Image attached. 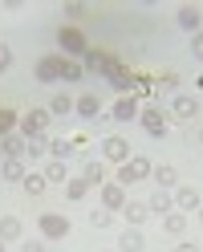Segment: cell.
<instances>
[{"label": "cell", "instance_id": "obj_1", "mask_svg": "<svg viewBox=\"0 0 203 252\" xmlns=\"http://www.w3.org/2000/svg\"><path fill=\"white\" fill-rule=\"evenodd\" d=\"M57 45H61V53H65L69 61H77V57L89 53V37H86L77 25H61V29H57Z\"/></svg>", "mask_w": 203, "mask_h": 252}, {"label": "cell", "instance_id": "obj_2", "mask_svg": "<svg viewBox=\"0 0 203 252\" xmlns=\"http://www.w3.org/2000/svg\"><path fill=\"white\" fill-rule=\"evenodd\" d=\"M150 167H154V163L146 159V155H130V159L118 167V179H114V183H122V187H134V183L150 179Z\"/></svg>", "mask_w": 203, "mask_h": 252}, {"label": "cell", "instance_id": "obj_3", "mask_svg": "<svg viewBox=\"0 0 203 252\" xmlns=\"http://www.w3.org/2000/svg\"><path fill=\"white\" fill-rule=\"evenodd\" d=\"M138 122H143V130L150 138H167L171 130V118L163 114V106H146V110H138Z\"/></svg>", "mask_w": 203, "mask_h": 252}, {"label": "cell", "instance_id": "obj_4", "mask_svg": "<svg viewBox=\"0 0 203 252\" xmlns=\"http://www.w3.org/2000/svg\"><path fill=\"white\" fill-rule=\"evenodd\" d=\"M49 106H33V110H29V114L17 122L21 126V138H37V134H45V126H49Z\"/></svg>", "mask_w": 203, "mask_h": 252}, {"label": "cell", "instance_id": "obj_5", "mask_svg": "<svg viewBox=\"0 0 203 252\" xmlns=\"http://www.w3.org/2000/svg\"><path fill=\"white\" fill-rule=\"evenodd\" d=\"M114 65H118V57L102 53V49H93V45H89V53L82 57V69H86V73H98V77H110Z\"/></svg>", "mask_w": 203, "mask_h": 252}, {"label": "cell", "instance_id": "obj_6", "mask_svg": "<svg viewBox=\"0 0 203 252\" xmlns=\"http://www.w3.org/2000/svg\"><path fill=\"white\" fill-rule=\"evenodd\" d=\"M37 228H41L45 240H65V236H69V220L57 216V212H45V216L37 220Z\"/></svg>", "mask_w": 203, "mask_h": 252}, {"label": "cell", "instance_id": "obj_7", "mask_svg": "<svg viewBox=\"0 0 203 252\" xmlns=\"http://www.w3.org/2000/svg\"><path fill=\"white\" fill-rule=\"evenodd\" d=\"M102 155H106L110 163H118V167H122V163H126L134 151H130V143H126V138H118V134H106V138H102Z\"/></svg>", "mask_w": 203, "mask_h": 252}, {"label": "cell", "instance_id": "obj_8", "mask_svg": "<svg viewBox=\"0 0 203 252\" xmlns=\"http://www.w3.org/2000/svg\"><path fill=\"white\" fill-rule=\"evenodd\" d=\"M175 25L183 29V33H191V37H195L199 29H203V12H199L195 4H179V8H175Z\"/></svg>", "mask_w": 203, "mask_h": 252}, {"label": "cell", "instance_id": "obj_9", "mask_svg": "<svg viewBox=\"0 0 203 252\" xmlns=\"http://www.w3.org/2000/svg\"><path fill=\"white\" fill-rule=\"evenodd\" d=\"M61 61H65V57H57V53H49V57L37 61V82H41V86L61 82Z\"/></svg>", "mask_w": 203, "mask_h": 252}, {"label": "cell", "instance_id": "obj_10", "mask_svg": "<svg viewBox=\"0 0 203 252\" xmlns=\"http://www.w3.org/2000/svg\"><path fill=\"white\" fill-rule=\"evenodd\" d=\"M106 82H110L118 94H122V98H134V86H138V77L130 73V69H122V65H114L110 69V77H106Z\"/></svg>", "mask_w": 203, "mask_h": 252}, {"label": "cell", "instance_id": "obj_11", "mask_svg": "<svg viewBox=\"0 0 203 252\" xmlns=\"http://www.w3.org/2000/svg\"><path fill=\"white\" fill-rule=\"evenodd\" d=\"M102 208L106 212L126 208V187H122V183H102Z\"/></svg>", "mask_w": 203, "mask_h": 252}, {"label": "cell", "instance_id": "obj_12", "mask_svg": "<svg viewBox=\"0 0 203 252\" xmlns=\"http://www.w3.org/2000/svg\"><path fill=\"white\" fill-rule=\"evenodd\" d=\"M73 110L82 114L86 122H93V118H102V102H98V94H82V98L73 102Z\"/></svg>", "mask_w": 203, "mask_h": 252}, {"label": "cell", "instance_id": "obj_13", "mask_svg": "<svg viewBox=\"0 0 203 252\" xmlns=\"http://www.w3.org/2000/svg\"><path fill=\"white\" fill-rule=\"evenodd\" d=\"M171 199H175L179 212H195L199 203H203V199H199V187H175V195H171Z\"/></svg>", "mask_w": 203, "mask_h": 252}, {"label": "cell", "instance_id": "obj_14", "mask_svg": "<svg viewBox=\"0 0 203 252\" xmlns=\"http://www.w3.org/2000/svg\"><path fill=\"white\" fill-rule=\"evenodd\" d=\"M110 118L114 122H138V102L134 98H118L114 110H110Z\"/></svg>", "mask_w": 203, "mask_h": 252}, {"label": "cell", "instance_id": "obj_15", "mask_svg": "<svg viewBox=\"0 0 203 252\" xmlns=\"http://www.w3.org/2000/svg\"><path fill=\"white\" fill-rule=\"evenodd\" d=\"M150 179H154V187H179V175H175V167L171 163H159V167H150Z\"/></svg>", "mask_w": 203, "mask_h": 252}, {"label": "cell", "instance_id": "obj_16", "mask_svg": "<svg viewBox=\"0 0 203 252\" xmlns=\"http://www.w3.org/2000/svg\"><path fill=\"white\" fill-rule=\"evenodd\" d=\"M25 236V224L17 216H0V244H8V240H21Z\"/></svg>", "mask_w": 203, "mask_h": 252}, {"label": "cell", "instance_id": "obj_17", "mask_svg": "<svg viewBox=\"0 0 203 252\" xmlns=\"http://www.w3.org/2000/svg\"><path fill=\"white\" fill-rule=\"evenodd\" d=\"M195 110H199V102L191 94H175V102H171V114L175 118H195Z\"/></svg>", "mask_w": 203, "mask_h": 252}, {"label": "cell", "instance_id": "obj_18", "mask_svg": "<svg viewBox=\"0 0 203 252\" xmlns=\"http://www.w3.org/2000/svg\"><path fill=\"white\" fill-rule=\"evenodd\" d=\"M146 208H150V212H159V216H167V212H175V199H171V191L154 187V191H150V199H146Z\"/></svg>", "mask_w": 203, "mask_h": 252}, {"label": "cell", "instance_id": "obj_19", "mask_svg": "<svg viewBox=\"0 0 203 252\" xmlns=\"http://www.w3.org/2000/svg\"><path fill=\"white\" fill-rule=\"evenodd\" d=\"M143 248H146V240H143V232H138V228H126V232L118 236V252H143Z\"/></svg>", "mask_w": 203, "mask_h": 252}, {"label": "cell", "instance_id": "obj_20", "mask_svg": "<svg viewBox=\"0 0 203 252\" xmlns=\"http://www.w3.org/2000/svg\"><path fill=\"white\" fill-rule=\"evenodd\" d=\"M49 155H53L57 163H65V159L77 155V147H73V138H49Z\"/></svg>", "mask_w": 203, "mask_h": 252}, {"label": "cell", "instance_id": "obj_21", "mask_svg": "<svg viewBox=\"0 0 203 252\" xmlns=\"http://www.w3.org/2000/svg\"><path fill=\"white\" fill-rule=\"evenodd\" d=\"M0 155H8V159H21V155H25V138H21L17 130L4 134V138H0Z\"/></svg>", "mask_w": 203, "mask_h": 252}, {"label": "cell", "instance_id": "obj_22", "mask_svg": "<svg viewBox=\"0 0 203 252\" xmlns=\"http://www.w3.org/2000/svg\"><path fill=\"white\" fill-rule=\"evenodd\" d=\"M0 175H4L8 183H25L29 171H25V163H21V159H4V163H0Z\"/></svg>", "mask_w": 203, "mask_h": 252}, {"label": "cell", "instance_id": "obj_23", "mask_svg": "<svg viewBox=\"0 0 203 252\" xmlns=\"http://www.w3.org/2000/svg\"><path fill=\"white\" fill-rule=\"evenodd\" d=\"M163 232H167V236H183V232H187V216H183V212H167V216H163Z\"/></svg>", "mask_w": 203, "mask_h": 252}, {"label": "cell", "instance_id": "obj_24", "mask_svg": "<svg viewBox=\"0 0 203 252\" xmlns=\"http://www.w3.org/2000/svg\"><path fill=\"white\" fill-rule=\"evenodd\" d=\"M122 212H126V220H130V228H138V224H143V220H146V203L143 199H126V208H122Z\"/></svg>", "mask_w": 203, "mask_h": 252}, {"label": "cell", "instance_id": "obj_25", "mask_svg": "<svg viewBox=\"0 0 203 252\" xmlns=\"http://www.w3.org/2000/svg\"><path fill=\"white\" fill-rule=\"evenodd\" d=\"M69 110H73V98H69V94H53V98H49V114H53V118H65Z\"/></svg>", "mask_w": 203, "mask_h": 252}, {"label": "cell", "instance_id": "obj_26", "mask_svg": "<svg viewBox=\"0 0 203 252\" xmlns=\"http://www.w3.org/2000/svg\"><path fill=\"white\" fill-rule=\"evenodd\" d=\"M82 77H86V69H82V61H61V82H82Z\"/></svg>", "mask_w": 203, "mask_h": 252}, {"label": "cell", "instance_id": "obj_27", "mask_svg": "<svg viewBox=\"0 0 203 252\" xmlns=\"http://www.w3.org/2000/svg\"><path fill=\"white\" fill-rule=\"evenodd\" d=\"M89 195V183L77 175V179H65V199H86Z\"/></svg>", "mask_w": 203, "mask_h": 252}, {"label": "cell", "instance_id": "obj_28", "mask_svg": "<svg viewBox=\"0 0 203 252\" xmlns=\"http://www.w3.org/2000/svg\"><path fill=\"white\" fill-rule=\"evenodd\" d=\"M82 179H86L89 187H102V183H106V167L89 159V163H86V175H82Z\"/></svg>", "mask_w": 203, "mask_h": 252}, {"label": "cell", "instance_id": "obj_29", "mask_svg": "<svg viewBox=\"0 0 203 252\" xmlns=\"http://www.w3.org/2000/svg\"><path fill=\"white\" fill-rule=\"evenodd\" d=\"M25 155H33V159L49 155V138H45V134H37V138H25Z\"/></svg>", "mask_w": 203, "mask_h": 252}, {"label": "cell", "instance_id": "obj_30", "mask_svg": "<svg viewBox=\"0 0 203 252\" xmlns=\"http://www.w3.org/2000/svg\"><path fill=\"white\" fill-rule=\"evenodd\" d=\"M65 179H69V175H65V163L53 159L49 167H45V183H65Z\"/></svg>", "mask_w": 203, "mask_h": 252}, {"label": "cell", "instance_id": "obj_31", "mask_svg": "<svg viewBox=\"0 0 203 252\" xmlns=\"http://www.w3.org/2000/svg\"><path fill=\"white\" fill-rule=\"evenodd\" d=\"M17 114H12V110H4V106H0V138H4V134H12V130H17Z\"/></svg>", "mask_w": 203, "mask_h": 252}, {"label": "cell", "instance_id": "obj_32", "mask_svg": "<svg viewBox=\"0 0 203 252\" xmlns=\"http://www.w3.org/2000/svg\"><path fill=\"white\" fill-rule=\"evenodd\" d=\"M21 187H25L29 195H41V191H45L49 183H45V175H25V183H21Z\"/></svg>", "mask_w": 203, "mask_h": 252}, {"label": "cell", "instance_id": "obj_33", "mask_svg": "<svg viewBox=\"0 0 203 252\" xmlns=\"http://www.w3.org/2000/svg\"><path fill=\"white\" fill-rule=\"evenodd\" d=\"M89 224H93V228H106V224H110V212H106V208H102V212H93V216H89Z\"/></svg>", "mask_w": 203, "mask_h": 252}, {"label": "cell", "instance_id": "obj_34", "mask_svg": "<svg viewBox=\"0 0 203 252\" xmlns=\"http://www.w3.org/2000/svg\"><path fill=\"white\" fill-rule=\"evenodd\" d=\"M12 65V49H8V45H0V73H4Z\"/></svg>", "mask_w": 203, "mask_h": 252}, {"label": "cell", "instance_id": "obj_35", "mask_svg": "<svg viewBox=\"0 0 203 252\" xmlns=\"http://www.w3.org/2000/svg\"><path fill=\"white\" fill-rule=\"evenodd\" d=\"M191 53H195V57H199V61H203V29H199V33H195V37H191Z\"/></svg>", "mask_w": 203, "mask_h": 252}, {"label": "cell", "instance_id": "obj_36", "mask_svg": "<svg viewBox=\"0 0 203 252\" xmlns=\"http://www.w3.org/2000/svg\"><path fill=\"white\" fill-rule=\"evenodd\" d=\"M159 86H163V90H175V86H179V73H163Z\"/></svg>", "mask_w": 203, "mask_h": 252}, {"label": "cell", "instance_id": "obj_37", "mask_svg": "<svg viewBox=\"0 0 203 252\" xmlns=\"http://www.w3.org/2000/svg\"><path fill=\"white\" fill-rule=\"evenodd\" d=\"M21 252H45V244H41V240H25V248H21Z\"/></svg>", "mask_w": 203, "mask_h": 252}, {"label": "cell", "instance_id": "obj_38", "mask_svg": "<svg viewBox=\"0 0 203 252\" xmlns=\"http://www.w3.org/2000/svg\"><path fill=\"white\" fill-rule=\"evenodd\" d=\"M175 252H199V244H191V240H183V244H179Z\"/></svg>", "mask_w": 203, "mask_h": 252}, {"label": "cell", "instance_id": "obj_39", "mask_svg": "<svg viewBox=\"0 0 203 252\" xmlns=\"http://www.w3.org/2000/svg\"><path fill=\"white\" fill-rule=\"evenodd\" d=\"M195 90H203V73H199V77H195Z\"/></svg>", "mask_w": 203, "mask_h": 252}, {"label": "cell", "instance_id": "obj_40", "mask_svg": "<svg viewBox=\"0 0 203 252\" xmlns=\"http://www.w3.org/2000/svg\"><path fill=\"white\" fill-rule=\"evenodd\" d=\"M195 216H199V224H203V203H199V208H195Z\"/></svg>", "mask_w": 203, "mask_h": 252}, {"label": "cell", "instance_id": "obj_41", "mask_svg": "<svg viewBox=\"0 0 203 252\" xmlns=\"http://www.w3.org/2000/svg\"><path fill=\"white\" fill-rule=\"evenodd\" d=\"M0 252H4V244H0Z\"/></svg>", "mask_w": 203, "mask_h": 252}, {"label": "cell", "instance_id": "obj_42", "mask_svg": "<svg viewBox=\"0 0 203 252\" xmlns=\"http://www.w3.org/2000/svg\"><path fill=\"white\" fill-rule=\"evenodd\" d=\"M199 138H203V130H199Z\"/></svg>", "mask_w": 203, "mask_h": 252}]
</instances>
